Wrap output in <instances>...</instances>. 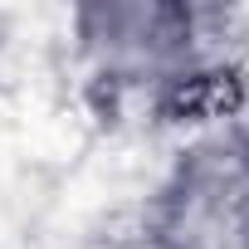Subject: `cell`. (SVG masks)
I'll return each instance as SVG.
<instances>
[{"instance_id":"1","label":"cell","mask_w":249,"mask_h":249,"mask_svg":"<svg viewBox=\"0 0 249 249\" xmlns=\"http://www.w3.org/2000/svg\"><path fill=\"white\" fill-rule=\"evenodd\" d=\"M147 249H171V244H147Z\"/></svg>"}]
</instances>
